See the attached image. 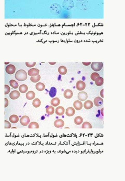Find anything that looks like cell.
<instances>
[{"mask_svg":"<svg viewBox=\"0 0 125 181\" xmlns=\"http://www.w3.org/2000/svg\"><path fill=\"white\" fill-rule=\"evenodd\" d=\"M57 89L55 87H52L49 92V95L51 98H54L57 94Z\"/></svg>","mask_w":125,"mask_h":181,"instance_id":"22","label":"cell"},{"mask_svg":"<svg viewBox=\"0 0 125 181\" xmlns=\"http://www.w3.org/2000/svg\"><path fill=\"white\" fill-rule=\"evenodd\" d=\"M30 122V118L27 116H23L20 118V124L23 126H27Z\"/></svg>","mask_w":125,"mask_h":181,"instance_id":"5","label":"cell"},{"mask_svg":"<svg viewBox=\"0 0 125 181\" xmlns=\"http://www.w3.org/2000/svg\"><path fill=\"white\" fill-rule=\"evenodd\" d=\"M92 126L91 124L88 122H84L82 125V128L83 129H85V128L91 129V128H92Z\"/></svg>","mask_w":125,"mask_h":181,"instance_id":"32","label":"cell"},{"mask_svg":"<svg viewBox=\"0 0 125 181\" xmlns=\"http://www.w3.org/2000/svg\"><path fill=\"white\" fill-rule=\"evenodd\" d=\"M19 90L21 93H25L28 90L27 86L25 85H22L19 87Z\"/></svg>","mask_w":125,"mask_h":181,"instance_id":"24","label":"cell"},{"mask_svg":"<svg viewBox=\"0 0 125 181\" xmlns=\"http://www.w3.org/2000/svg\"><path fill=\"white\" fill-rule=\"evenodd\" d=\"M10 86L14 89H17L19 86L18 82L15 80H11L10 81Z\"/></svg>","mask_w":125,"mask_h":181,"instance_id":"28","label":"cell"},{"mask_svg":"<svg viewBox=\"0 0 125 181\" xmlns=\"http://www.w3.org/2000/svg\"><path fill=\"white\" fill-rule=\"evenodd\" d=\"M94 105V104L91 101H87L84 102V107L86 109H89L90 108H92Z\"/></svg>","mask_w":125,"mask_h":181,"instance_id":"17","label":"cell"},{"mask_svg":"<svg viewBox=\"0 0 125 181\" xmlns=\"http://www.w3.org/2000/svg\"><path fill=\"white\" fill-rule=\"evenodd\" d=\"M5 70H6V73L8 74L12 75L15 73L16 67H15V66L13 65L12 64H10L6 67Z\"/></svg>","mask_w":125,"mask_h":181,"instance_id":"4","label":"cell"},{"mask_svg":"<svg viewBox=\"0 0 125 181\" xmlns=\"http://www.w3.org/2000/svg\"><path fill=\"white\" fill-rule=\"evenodd\" d=\"M39 127V124L36 122H32L31 123H30V124L28 126V128L29 129H32V128H35V129H38Z\"/></svg>","mask_w":125,"mask_h":181,"instance_id":"29","label":"cell"},{"mask_svg":"<svg viewBox=\"0 0 125 181\" xmlns=\"http://www.w3.org/2000/svg\"><path fill=\"white\" fill-rule=\"evenodd\" d=\"M95 85L98 86H101L103 83V79L102 77H99L95 81Z\"/></svg>","mask_w":125,"mask_h":181,"instance_id":"30","label":"cell"},{"mask_svg":"<svg viewBox=\"0 0 125 181\" xmlns=\"http://www.w3.org/2000/svg\"><path fill=\"white\" fill-rule=\"evenodd\" d=\"M82 64L85 66H89L91 64V62H88V63H85V62H82Z\"/></svg>","mask_w":125,"mask_h":181,"instance_id":"38","label":"cell"},{"mask_svg":"<svg viewBox=\"0 0 125 181\" xmlns=\"http://www.w3.org/2000/svg\"><path fill=\"white\" fill-rule=\"evenodd\" d=\"M103 66V62H93L91 63V67L93 70L98 72L102 69Z\"/></svg>","mask_w":125,"mask_h":181,"instance_id":"3","label":"cell"},{"mask_svg":"<svg viewBox=\"0 0 125 181\" xmlns=\"http://www.w3.org/2000/svg\"><path fill=\"white\" fill-rule=\"evenodd\" d=\"M50 64H51V65H54V64H55V63H56V62H54V63H51V62H50Z\"/></svg>","mask_w":125,"mask_h":181,"instance_id":"39","label":"cell"},{"mask_svg":"<svg viewBox=\"0 0 125 181\" xmlns=\"http://www.w3.org/2000/svg\"><path fill=\"white\" fill-rule=\"evenodd\" d=\"M55 113L58 116H62L65 113V108L61 106H59L55 109Z\"/></svg>","mask_w":125,"mask_h":181,"instance_id":"15","label":"cell"},{"mask_svg":"<svg viewBox=\"0 0 125 181\" xmlns=\"http://www.w3.org/2000/svg\"><path fill=\"white\" fill-rule=\"evenodd\" d=\"M60 100L58 98H53L51 101V104L54 107H57L60 104Z\"/></svg>","mask_w":125,"mask_h":181,"instance_id":"21","label":"cell"},{"mask_svg":"<svg viewBox=\"0 0 125 181\" xmlns=\"http://www.w3.org/2000/svg\"><path fill=\"white\" fill-rule=\"evenodd\" d=\"M35 93L33 91H29L26 94V98L28 100H32L35 98Z\"/></svg>","mask_w":125,"mask_h":181,"instance_id":"16","label":"cell"},{"mask_svg":"<svg viewBox=\"0 0 125 181\" xmlns=\"http://www.w3.org/2000/svg\"><path fill=\"white\" fill-rule=\"evenodd\" d=\"M74 6V2L73 0H64L63 2V7L67 10H70Z\"/></svg>","mask_w":125,"mask_h":181,"instance_id":"2","label":"cell"},{"mask_svg":"<svg viewBox=\"0 0 125 181\" xmlns=\"http://www.w3.org/2000/svg\"><path fill=\"white\" fill-rule=\"evenodd\" d=\"M4 86H5V93L4 94H5V95H6L10 92V88L9 87V86L6 85H5Z\"/></svg>","mask_w":125,"mask_h":181,"instance_id":"33","label":"cell"},{"mask_svg":"<svg viewBox=\"0 0 125 181\" xmlns=\"http://www.w3.org/2000/svg\"><path fill=\"white\" fill-rule=\"evenodd\" d=\"M8 105H9V101L8 100L7 98H5V106H4V107L5 108L7 107Z\"/></svg>","mask_w":125,"mask_h":181,"instance_id":"36","label":"cell"},{"mask_svg":"<svg viewBox=\"0 0 125 181\" xmlns=\"http://www.w3.org/2000/svg\"><path fill=\"white\" fill-rule=\"evenodd\" d=\"M58 71L61 75H65L67 73V70L66 68H65V66H60V67L58 68Z\"/></svg>","mask_w":125,"mask_h":181,"instance_id":"19","label":"cell"},{"mask_svg":"<svg viewBox=\"0 0 125 181\" xmlns=\"http://www.w3.org/2000/svg\"><path fill=\"white\" fill-rule=\"evenodd\" d=\"M9 120L10 121V122L13 124H16L18 123V121H19V118L18 116L16 115H12L10 116L9 118Z\"/></svg>","mask_w":125,"mask_h":181,"instance_id":"18","label":"cell"},{"mask_svg":"<svg viewBox=\"0 0 125 181\" xmlns=\"http://www.w3.org/2000/svg\"><path fill=\"white\" fill-rule=\"evenodd\" d=\"M73 107L77 111H80L82 108V103L80 101H76L73 103Z\"/></svg>","mask_w":125,"mask_h":181,"instance_id":"12","label":"cell"},{"mask_svg":"<svg viewBox=\"0 0 125 181\" xmlns=\"http://www.w3.org/2000/svg\"><path fill=\"white\" fill-rule=\"evenodd\" d=\"M11 124H10V123L7 120H5V126H4V128L5 129H9V128H11Z\"/></svg>","mask_w":125,"mask_h":181,"instance_id":"34","label":"cell"},{"mask_svg":"<svg viewBox=\"0 0 125 181\" xmlns=\"http://www.w3.org/2000/svg\"><path fill=\"white\" fill-rule=\"evenodd\" d=\"M41 104V101H40V99H35L33 101V105L35 107V108H38L39 107Z\"/></svg>","mask_w":125,"mask_h":181,"instance_id":"27","label":"cell"},{"mask_svg":"<svg viewBox=\"0 0 125 181\" xmlns=\"http://www.w3.org/2000/svg\"><path fill=\"white\" fill-rule=\"evenodd\" d=\"M94 104L95 106L99 107V106H101L103 105V101L102 98H101L100 97H97L95 98V99L94 100Z\"/></svg>","mask_w":125,"mask_h":181,"instance_id":"10","label":"cell"},{"mask_svg":"<svg viewBox=\"0 0 125 181\" xmlns=\"http://www.w3.org/2000/svg\"><path fill=\"white\" fill-rule=\"evenodd\" d=\"M64 96L66 99H70L72 98L73 96V91L70 89H67L64 92Z\"/></svg>","mask_w":125,"mask_h":181,"instance_id":"13","label":"cell"},{"mask_svg":"<svg viewBox=\"0 0 125 181\" xmlns=\"http://www.w3.org/2000/svg\"><path fill=\"white\" fill-rule=\"evenodd\" d=\"M83 118L80 116L76 117L74 120V123L77 125H80L83 123Z\"/></svg>","mask_w":125,"mask_h":181,"instance_id":"23","label":"cell"},{"mask_svg":"<svg viewBox=\"0 0 125 181\" xmlns=\"http://www.w3.org/2000/svg\"><path fill=\"white\" fill-rule=\"evenodd\" d=\"M99 77H100L98 73H96V72L93 73L91 75H90L91 79L93 81H95H95Z\"/></svg>","mask_w":125,"mask_h":181,"instance_id":"31","label":"cell"},{"mask_svg":"<svg viewBox=\"0 0 125 181\" xmlns=\"http://www.w3.org/2000/svg\"><path fill=\"white\" fill-rule=\"evenodd\" d=\"M15 77L19 81H24L27 78V74L26 72L23 69L18 70L15 74Z\"/></svg>","mask_w":125,"mask_h":181,"instance_id":"1","label":"cell"},{"mask_svg":"<svg viewBox=\"0 0 125 181\" xmlns=\"http://www.w3.org/2000/svg\"><path fill=\"white\" fill-rule=\"evenodd\" d=\"M39 73H40V70L38 69L37 68H33L28 70V74L30 76H36L38 75L39 74Z\"/></svg>","mask_w":125,"mask_h":181,"instance_id":"9","label":"cell"},{"mask_svg":"<svg viewBox=\"0 0 125 181\" xmlns=\"http://www.w3.org/2000/svg\"><path fill=\"white\" fill-rule=\"evenodd\" d=\"M64 125H65L64 121L62 119H58L54 122V126L57 128H62L64 126Z\"/></svg>","mask_w":125,"mask_h":181,"instance_id":"11","label":"cell"},{"mask_svg":"<svg viewBox=\"0 0 125 181\" xmlns=\"http://www.w3.org/2000/svg\"><path fill=\"white\" fill-rule=\"evenodd\" d=\"M20 93L18 90H13L10 94V97L12 100H16L20 97Z\"/></svg>","mask_w":125,"mask_h":181,"instance_id":"7","label":"cell"},{"mask_svg":"<svg viewBox=\"0 0 125 181\" xmlns=\"http://www.w3.org/2000/svg\"><path fill=\"white\" fill-rule=\"evenodd\" d=\"M75 113V109L72 107H69L68 108L65 112V114L68 117H72L73 116Z\"/></svg>","mask_w":125,"mask_h":181,"instance_id":"14","label":"cell"},{"mask_svg":"<svg viewBox=\"0 0 125 181\" xmlns=\"http://www.w3.org/2000/svg\"><path fill=\"white\" fill-rule=\"evenodd\" d=\"M40 75H38L36 76H31V77L30 78V80L33 83H37L38 82H39L40 80Z\"/></svg>","mask_w":125,"mask_h":181,"instance_id":"26","label":"cell"},{"mask_svg":"<svg viewBox=\"0 0 125 181\" xmlns=\"http://www.w3.org/2000/svg\"><path fill=\"white\" fill-rule=\"evenodd\" d=\"M26 66L28 67V68H32L33 67H34L36 65V62H26L25 63Z\"/></svg>","mask_w":125,"mask_h":181,"instance_id":"35","label":"cell"},{"mask_svg":"<svg viewBox=\"0 0 125 181\" xmlns=\"http://www.w3.org/2000/svg\"><path fill=\"white\" fill-rule=\"evenodd\" d=\"M46 113H47L48 115H53V114L54 113V112H55V109H54V107H53V106H48V108H46Z\"/></svg>","mask_w":125,"mask_h":181,"instance_id":"25","label":"cell"},{"mask_svg":"<svg viewBox=\"0 0 125 181\" xmlns=\"http://www.w3.org/2000/svg\"><path fill=\"white\" fill-rule=\"evenodd\" d=\"M88 94L85 92H81L78 95V99L81 101H85L88 98Z\"/></svg>","mask_w":125,"mask_h":181,"instance_id":"8","label":"cell"},{"mask_svg":"<svg viewBox=\"0 0 125 181\" xmlns=\"http://www.w3.org/2000/svg\"><path fill=\"white\" fill-rule=\"evenodd\" d=\"M36 89L39 91H43L45 89V86L44 84L43 83H36L35 86Z\"/></svg>","mask_w":125,"mask_h":181,"instance_id":"20","label":"cell"},{"mask_svg":"<svg viewBox=\"0 0 125 181\" xmlns=\"http://www.w3.org/2000/svg\"><path fill=\"white\" fill-rule=\"evenodd\" d=\"M76 87L78 90H84L86 87V84L82 81H79L76 83Z\"/></svg>","mask_w":125,"mask_h":181,"instance_id":"6","label":"cell"},{"mask_svg":"<svg viewBox=\"0 0 125 181\" xmlns=\"http://www.w3.org/2000/svg\"><path fill=\"white\" fill-rule=\"evenodd\" d=\"M103 89H102L101 92H100V95L102 96V98H103Z\"/></svg>","mask_w":125,"mask_h":181,"instance_id":"37","label":"cell"},{"mask_svg":"<svg viewBox=\"0 0 125 181\" xmlns=\"http://www.w3.org/2000/svg\"><path fill=\"white\" fill-rule=\"evenodd\" d=\"M78 1H79V2H83V1H84L85 0H77Z\"/></svg>","mask_w":125,"mask_h":181,"instance_id":"40","label":"cell"}]
</instances>
